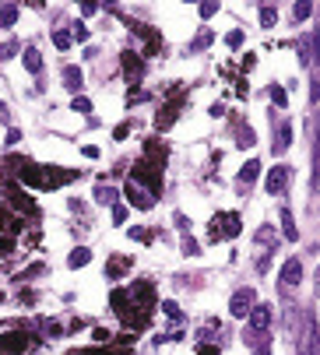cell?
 Wrapping results in <instances>:
<instances>
[{"label":"cell","mask_w":320,"mask_h":355,"mask_svg":"<svg viewBox=\"0 0 320 355\" xmlns=\"http://www.w3.org/2000/svg\"><path fill=\"white\" fill-rule=\"evenodd\" d=\"M271 320H274V306H254V313L247 317V331L243 341L257 352V355H271L267 338H271Z\"/></svg>","instance_id":"6da1fadb"},{"label":"cell","mask_w":320,"mask_h":355,"mask_svg":"<svg viewBox=\"0 0 320 355\" xmlns=\"http://www.w3.org/2000/svg\"><path fill=\"white\" fill-rule=\"evenodd\" d=\"M254 306H257V292L254 289H236L232 302H229V313H232V317H250Z\"/></svg>","instance_id":"7a4b0ae2"},{"label":"cell","mask_w":320,"mask_h":355,"mask_svg":"<svg viewBox=\"0 0 320 355\" xmlns=\"http://www.w3.org/2000/svg\"><path fill=\"white\" fill-rule=\"evenodd\" d=\"M317 50H320V21H317V28H313L306 39H299V63H303L306 70L317 63Z\"/></svg>","instance_id":"3957f363"},{"label":"cell","mask_w":320,"mask_h":355,"mask_svg":"<svg viewBox=\"0 0 320 355\" xmlns=\"http://www.w3.org/2000/svg\"><path fill=\"white\" fill-rule=\"evenodd\" d=\"M239 232V215H215L211 222V239H232V236Z\"/></svg>","instance_id":"277c9868"},{"label":"cell","mask_w":320,"mask_h":355,"mask_svg":"<svg viewBox=\"0 0 320 355\" xmlns=\"http://www.w3.org/2000/svg\"><path fill=\"white\" fill-rule=\"evenodd\" d=\"M289 179H292V169H289V166H274V169L267 173V183H264V186H267L271 197H282V193L289 190Z\"/></svg>","instance_id":"5b68a950"},{"label":"cell","mask_w":320,"mask_h":355,"mask_svg":"<svg viewBox=\"0 0 320 355\" xmlns=\"http://www.w3.org/2000/svg\"><path fill=\"white\" fill-rule=\"evenodd\" d=\"M32 338L28 334H0V355H21V352H32Z\"/></svg>","instance_id":"8992f818"},{"label":"cell","mask_w":320,"mask_h":355,"mask_svg":"<svg viewBox=\"0 0 320 355\" xmlns=\"http://www.w3.org/2000/svg\"><path fill=\"white\" fill-rule=\"evenodd\" d=\"M278 282H282V289H285V292H292V289H296V285L303 282V260H299V257L285 260L282 274H278Z\"/></svg>","instance_id":"52a82bcc"},{"label":"cell","mask_w":320,"mask_h":355,"mask_svg":"<svg viewBox=\"0 0 320 355\" xmlns=\"http://www.w3.org/2000/svg\"><path fill=\"white\" fill-rule=\"evenodd\" d=\"M127 201L134 204V208H141V211H148L151 204H155V193L148 190V186H141V183H127Z\"/></svg>","instance_id":"ba28073f"},{"label":"cell","mask_w":320,"mask_h":355,"mask_svg":"<svg viewBox=\"0 0 320 355\" xmlns=\"http://www.w3.org/2000/svg\"><path fill=\"white\" fill-rule=\"evenodd\" d=\"M289 148H292V123L282 120L278 123V134H274V155H285Z\"/></svg>","instance_id":"9c48e42d"},{"label":"cell","mask_w":320,"mask_h":355,"mask_svg":"<svg viewBox=\"0 0 320 355\" xmlns=\"http://www.w3.org/2000/svg\"><path fill=\"white\" fill-rule=\"evenodd\" d=\"M81 81H85L81 70H77L74 63H67V67H64V85H67L70 92H77V88H81Z\"/></svg>","instance_id":"30bf717a"},{"label":"cell","mask_w":320,"mask_h":355,"mask_svg":"<svg viewBox=\"0 0 320 355\" xmlns=\"http://www.w3.org/2000/svg\"><path fill=\"white\" fill-rule=\"evenodd\" d=\"M282 232H285V239H299V229H296V222H292V211L289 208H282Z\"/></svg>","instance_id":"8fae6325"},{"label":"cell","mask_w":320,"mask_h":355,"mask_svg":"<svg viewBox=\"0 0 320 355\" xmlns=\"http://www.w3.org/2000/svg\"><path fill=\"white\" fill-rule=\"evenodd\" d=\"M257 173H260V162H247L243 169H239V186H250L257 179Z\"/></svg>","instance_id":"7c38bea8"},{"label":"cell","mask_w":320,"mask_h":355,"mask_svg":"<svg viewBox=\"0 0 320 355\" xmlns=\"http://www.w3.org/2000/svg\"><path fill=\"white\" fill-rule=\"evenodd\" d=\"M313 173H317V179H313V190L320 193V113H317V155H313Z\"/></svg>","instance_id":"4fadbf2b"},{"label":"cell","mask_w":320,"mask_h":355,"mask_svg":"<svg viewBox=\"0 0 320 355\" xmlns=\"http://www.w3.org/2000/svg\"><path fill=\"white\" fill-rule=\"evenodd\" d=\"M127 267H130V260H127V257H113V260H109V267H106V274H109V278H120V274H124Z\"/></svg>","instance_id":"5bb4252c"},{"label":"cell","mask_w":320,"mask_h":355,"mask_svg":"<svg viewBox=\"0 0 320 355\" xmlns=\"http://www.w3.org/2000/svg\"><path fill=\"white\" fill-rule=\"evenodd\" d=\"M88 260H92V253H88L85 246H77V250H70V257H67V264H70V267H85Z\"/></svg>","instance_id":"9a60e30c"},{"label":"cell","mask_w":320,"mask_h":355,"mask_svg":"<svg viewBox=\"0 0 320 355\" xmlns=\"http://www.w3.org/2000/svg\"><path fill=\"white\" fill-rule=\"evenodd\" d=\"M18 21V7L14 4H4V7H0V28H11Z\"/></svg>","instance_id":"2e32d148"},{"label":"cell","mask_w":320,"mask_h":355,"mask_svg":"<svg viewBox=\"0 0 320 355\" xmlns=\"http://www.w3.org/2000/svg\"><path fill=\"white\" fill-rule=\"evenodd\" d=\"M95 201H99V204H113V201H116V190L106 186V183H99V186H95Z\"/></svg>","instance_id":"e0dca14e"},{"label":"cell","mask_w":320,"mask_h":355,"mask_svg":"<svg viewBox=\"0 0 320 355\" xmlns=\"http://www.w3.org/2000/svg\"><path fill=\"white\" fill-rule=\"evenodd\" d=\"M25 67H28L32 74H39V70H43V57H39L35 50H25Z\"/></svg>","instance_id":"ac0fdd59"},{"label":"cell","mask_w":320,"mask_h":355,"mask_svg":"<svg viewBox=\"0 0 320 355\" xmlns=\"http://www.w3.org/2000/svg\"><path fill=\"white\" fill-rule=\"evenodd\" d=\"M239 148H254L257 144V134L250 130V127H239V141H236Z\"/></svg>","instance_id":"d6986e66"},{"label":"cell","mask_w":320,"mask_h":355,"mask_svg":"<svg viewBox=\"0 0 320 355\" xmlns=\"http://www.w3.org/2000/svg\"><path fill=\"white\" fill-rule=\"evenodd\" d=\"M313 327H310V317H306V338H303V348H299V355H313Z\"/></svg>","instance_id":"ffe728a7"},{"label":"cell","mask_w":320,"mask_h":355,"mask_svg":"<svg viewBox=\"0 0 320 355\" xmlns=\"http://www.w3.org/2000/svg\"><path fill=\"white\" fill-rule=\"evenodd\" d=\"M211 39H215V35H211V32L204 28V32H201V35H197V39H193V43H190V53H197V50H204V46L211 43Z\"/></svg>","instance_id":"44dd1931"},{"label":"cell","mask_w":320,"mask_h":355,"mask_svg":"<svg viewBox=\"0 0 320 355\" xmlns=\"http://www.w3.org/2000/svg\"><path fill=\"white\" fill-rule=\"evenodd\" d=\"M274 21H278V11L274 7H260V25L264 28H274Z\"/></svg>","instance_id":"7402d4cb"},{"label":"cell","mask_w":320,"mask_h":355,"mask_svg":"<svg viewBox=\"0 0 320 355\" xmlns=\"http://www.w3.org/2000/svg\"><path fill=\"white\" fill-rule=\"evenodd\" d=\"M292 14H296V18L303 21V18H310V14H313V4H310V0H299V4L292 7Z\"/></svg>","instance_id":"603a6c76"},{"label":"cell","mask_w":320,"mask_h":355,"mask_svg":"<svg viewBox=\"0 0 320 355\" xmlns=\"http://www.w3.org/2000/svg\"><path fill=\"white\" fill-rule=\"evenodd\" d=\"M14 53H18V39H7V43L0 46V60H11Z\"/></svg>","instance_id":"cb8c5ba5"},{"label":"cell","mask_w":320,"mask_h":355,"mask_svg":"<svg viewBox=\"0 0 320 355\" xmlns=\"http://www.w3.org/2000/svg\"><path fill=\"white\" fill-rule=\"evenodd\" d=\"M271 102H274V106H285V102H289V95H285L282 85H271Z\"/></svg>","instance_id":"d4e9b609"},{"label":"cell","mask_w":320,"mask_h":355,"mask_svg":"<svg viewBox=\"0 0 320 355\" xmlns=\"http://www.w3.org/2000/svg\"><path fill=\"white\" fill-rule=\"evenodd\" d=\"M183 253H187V257H197V253H201L197 239H190V236H187V239H183Z\"/></svg>","instance_id":"484cf974"},{"label":"cell","mask_w":320,"mask_h":355,"mask_svg":"<svg viewBox=\"0 0 320 355\" xmlns=\"http://www.w3.org/2000/svg\"><path fill=\"white\" fill-rule=\"evenodd\" d=\"M53 43H57V50H67L70 46V35L67 32H53Z\"/></svg>","instance_id":"4316f807"},{"label":"cell","mask_w":320,"mask_h":355,"mask_svg":"<svg viewBox=\"0 0 320 355\" xmlns=\"http://www.w3.org/2000/svg\"><path fill=\"white\" fill-rule=\"evenodd\" d=\"M35 274H46V264H32V267L21 274V278H35ZM21 278H18V282H21Z\"/></svg>","instance_id":"83f0119b"},{"label":"cell","mask_w":320,"mask_h":355,"mask_svg":"<svg viewBox=\"0 0 320 355\" xmlns=\"http://www.w3.org/2000/svg\"><path fill=\"white\" fill-rule=\"evenodd\" d=\"M74 109H77V113H92V102L81 99V95H74Z\"/></svg>","instance_id":"f1b7e54d"},{"label":"cell","mask_w":320,"mask_h":355,"mask_svg":"<svg viewBox=\"0 0 320 355\" xmlns=\"http://www.w3.org/2000/svg\"><path fill=\"white\" fill-rule=\"evenodd\" d=\"M225 43H229V46L236 50L239 43H243V32H239V28H236V32H229V35H225Z\"/></svg>","instance_id":"f546056e"},{"label":"cell","mask_w":320,"mask_h":355,"mask_svg":"<svg viewBox=\"0 0 320 355\" xmlns=\"http://www.w3.org/2000/svg\"><path fill=\"white\" fill-rule=\"evenodd\" d=\"M14 250V239H11V236H4V239H0V257H7Z\"/></svg>","instance_id":"4dcf8cb0"},{"label":"cell","mask_w":320,"mask_h":355,"mask_svg":"<svg viewBox=\"0 0 320 355\" xmlns=\"http://www.w3.org/2000/svg\"><path fill=\"white\" fill-rule=\"evenodd\" d=\"M162 309H166V317H173V320H180V309H176V302H162Z\"/></svg>","instance_id":"1f68e13d"},{"label":"cell","mask_w":320,"mask_h":355,"mask_svg":"<svg viewBox=\"0 0 320 355\" xmlns=\"http://www.w3.org/2000/svg\"><path fill=\"white\" fill-rule=\"evenodd\" d=\"M215 11H218V4H215V0H211V4H201V14H204V18H211Z\"/></svg>","instance_id":"d6a6232c"},{"label":"cell","mask_w":320,"mask_h":355,"mask_svg":"<svg viewBox=\"0 0 320 355\" xmlns=\"http://www.w3.org/2000/svg\"><path fill=\"white\" fill-rule=\"evenodd\" d=\"M74 39H77V43H85V39H88V28L77 25V28H74Z\"/></svg>","instance_id":"836d02e7"},{"label":"cell","mask_w":320,"mask_h":355,"mask_svg":"<svg viewBox=\"0 0 320 355\" xmlns=\"http://www.w3.org/2000/svg\"><path fill=\"white\" fill-rule=\"evenodd\" d=\"M257 239H260V243H271V239H274V232H271V229H260V232H257Z\"/></svg>","instance_id":"e575fe53"},{"label":"cell","mask_w":320,"mask_h":355,"mask_svg":"<svg viewBox=\"0 0 320 355\" xmlns=\"http://www.w3.org/2000/svg\"><path fill=\"white\" fill-rule=\"evenodd\" d=\"M124 218H127V208L116 204V208H113V222H124Z\"/></svg>","instance_id":"d590c367"},{"label":"cell","mask_w":320,"mask_h":355,"mask_svg":"<svg viewBox=\"0 0 320 355\" xmlns=\"http://www.w3.org/2000/svg\"><path fill=\"white\" fill-rule=\"evenodd\" d=\"M127 130H130V123H120V127H116V141H124V137H127Z\"/></svg>","instance_id":"8d00e7d4"},{"label":"cell","mask_w":320,"mask_h":355,"mask_svg":"<svg viewBox=\"0 0 320 355\" xmlns=\"http://www.w3.org/2000/svg\"><path fill=\"white\" fill-rule=\"evenodd\" d=\"M21 141V130H7V144H18Z\"/></svg>","instance_id":"74e56055"},{"label":"cell","mask_w":320,"mask_h":355,"mask_svg":"<svg viewBox=\"0 0 320 355\" xmlns=\"http://www.w3.org/2000/svg\"><path fill=\"white\" fill-rule=\"evenodd\" d=\"M4 225H7V218H4V211H0V229H4Z\"/></svg>","instance_id":"f35d334b"},{"label":"cell","mask_w":320,"mask_h":355,"mask_svg":"<svg viewBox=\"0 0 320 355\" xmlns=\"http://www.w3.org/2000/svg\"><path fill=\"white\" fill-rule=\"evenodd\" d=\"M74 355H99V352H74Z\"/></svg>","instance_id":"ab89813d"},{"label":"cell","mask_w":320,"mask_h":355,"mask_svg":"<svg viewBox=\"0 0 320 355\" xmlns=\"http://www.w3.org/2000/svg\"><path fill=\"white\" fill-rule=\"evenodd\" d=\"M0 302H4V292H0Z\"/></svg>","instance_id":"60d3db41"}]
</instances>
